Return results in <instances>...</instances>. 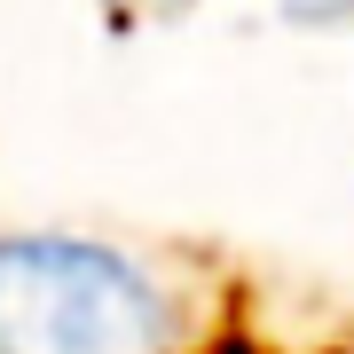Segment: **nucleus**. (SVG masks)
Instances as JSON below:
<instances>
[{
  "mask_svg": "<svg viewBox=\"0 0 354 354\" xmlns=\"http://www.w3.org/2000/svg\"><path fill=\"white\" fill-rule=\"evenodd\" d=\"M291 16H315V24H330V16H354V0H291Z\"/></svg>",
  "mask_w": 354,
  "mask_h": 354,
  "instance_id": "nucleus-2",
  "label": "nucleus"
},
{
  "mask_svg": "<svg viewBox=\"0 0 354 354\" xmlns=\"http://www.w3.org/2000/svg\"><path fill=\"white\" fill-rule=\"evenodd\" d=\"M181 299L150 260L95 236L0 244V354H181Z\"/></svg>",
  "mask_w": 354,
  "mask_h": 354,
  "instance_id": "nucleus-1",
  "label": "nucleus"
}]
</instances>
